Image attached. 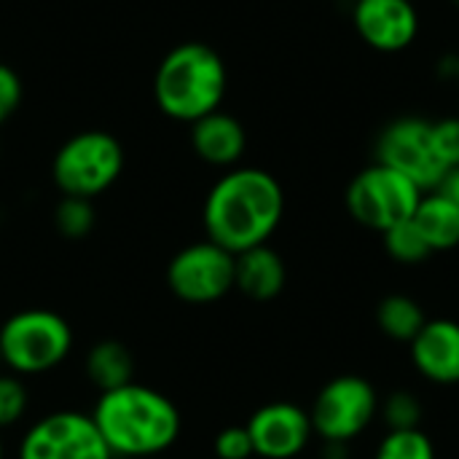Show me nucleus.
Returning <instances> with one entry per match:
<instances>
[{
    "instance_id": "obj_5",
    "label": "nucleus",
    "mask_w": 459,
    "mask_h": 459,
    "mask_svg": "<svg viewBox=\"0 0 459 459\" xmlns=\"http://www.w3.org/2000/svg\"><path fill=\"white\" fill-rule=\"evenodd\" d=\"M124 172V148L105 129H86L67 137L51 161V180L62 196L94 199Z\"/></svg>"
},
{
    "instance_id": "obj_17",
    "label": "nucleus",
    "mask_w": 459,
    "mask_h": 459,
    "mask_svg": "<svg viewBox=\"0 0 459 459\" xmlns=\"http://www.w3.org/2000/svg\"><path fill=\"white\" fill-rule=\"evenodd\" d=\"M86 377L91 379V385L100 393H110L124 385H132L134 382V358H132L129 347H124L121 342H113V339L94 344L86 358Z\"/></svg>"
},
{
    "instance_id": "obj_9",
    "label": "nucleus",
    "mask_w": 459,
    "mask_h": 459,
    "mask_svg": "<svg viewBox=\"0 0 459 459\" xmlns=\"http://www.w3.org/2000/svg\"><path fill=\"white\" fill-rule=\"evenodd\" d=\"M237 255L204 239L183 247L167 266L169 290L186 304H215L234 290Z\"/></svg>"
},
{
    "instance_id": "obj_24",
    "label": "nucleus",
    "mask_w": 459,
    "mask_h": 459,
    "mask_svg": "<svg viewBox=\"0 0 459 459\" xmlns=\"http://www.w3.org/2000/svg\"><path fill=\"white\" fill-rule=\"evenodd\" d=\"M27 411V387L16 374H0V430L16 425Z\"/></svg>"
},
{
    "instance_id": "obj_8",
    "label": "nucleus",
    "mask_w": 459,
    "mask_h": 459,
    "mask_svg": "<svg viewBox=\"0 0 459 459\" xmlns=\"http://www.w3.org/2000/svg\"><path fill=\"white\" fill-rule=\"evenodd\" d=\"M377 161L406 175L422 194L436 191L446 169L436 156L430 121L420 116H401L390 121L377 137Z\"/></svg>"
},
{
    "instance_id": "obj_18",
    "label": "nucleus",
    "mask_w": 459,
    "mask_h": 459,
    "mask_svg": "<svg viewBox=\"0 0 459 459\" xmlns=\"http://www.w3.org/2000/svg\"><path fill=\"white\" fill-rule=\"evenodd\" d=\"M377 323L387 339L409 344L422 331L428 317H425V309L420 307V301H414L411 296L390 293L377 307Z\"/></svg>"
},
{
    "instance_id": "obj_16",
    "label": "nucleus",
    "mask_w": 459,
    "mask_h": 459,
    "mask_svg": "<svg viewBox=\"0 0 459 459\" xmlns=\"http://www.w3.org/2000/svg\"><path fill=\"white\" fill-rule=\"evenodd\" d=\"M411 221L433 253H446L459 247V207L444 194L438 191L422 194Z\"/></svg>"
},
{
    "instance_id": "obj_31",
    "label": "nucleus",
    "mask_w": 459,
    "mask_h": 459,
    "mask_svg": "<svg viewBox=\"0 0 459 459\" xmlns=\"http://www.w3.org/2000/svg\"><path fill=\"white\" fill-rule=\"evenodd\" d=\"M342 3H355V0H342Z\"/></svg>"
},
{
    "instance_id": "obj_29",
    "label": "nucleus",
    "mask_w": 459,
    "mask_h": 459,
    "mask_svg": "<svg viewBox=\"0 0 459 459\" xmlns=\"http://www.w3.org/2000/svg\"><path fill=\"white\" fill-rule=\"evenodd\" d=\"M449 3H452V5H455V8H459V0H449Z\"/></svg>"
},
{
    "instance_id": "obj_4",
    "label": "nucleus",
    "mask_w": 459,
    "mask_h": 459,
    "mask_svg": "<svg viewBox=\"0 0 459 459\" xmlns=\"http://www.w3.org/2000/svg\"><path fill=\"white\" fill-rule=\"evenodd\" d=\"M73 350L70 323L51 309H22L0 328V360L16 377L56 368Z\"/></svg>"
},
{
    "instance_id": "obj_21",
    "label": "nucleus",
    "mask_w": 459,
    "mask_h": 459,
    "mask_svg": "<svg viewBox=\"0 0 459 459\" xmlns=\"http://www.w3.org/2000/svg\"><path fill=\"white\" fill-rule=\"evenodd\" d=\"M94 223H97V215H94L91 199L62 196L59 204L54 207V229L65 239H83L86 234H91Z\"/></svg>"
},
{
    "instance_id": "obj_27",
    "label": "nucleus",
    "mask_w": 459,
    "mask_h": 459,
    "mask_svg": "<svg viewBox=\"0 0 459 459\" xmlns=\"http://www.w3.org/2000/svg\"><path fill=\"white\" fill-rule=\"evenodd\" d=\"M436 75H438L444 83L459 86V51H449V54L438 56V62H436Z\"/></svg>"
},
{
    "instance_id": "obj_10",
    "label": "nucleus",
    "mask_w": 459,
    "mask_h": 459,
    "mask_svg": "<svg viewBox=\"0 0 459 459\" xmlns=\"http://www.w3.org/2000/svg\"><path fill=\"white\" fill-rule=\"evenodd\" d=\"M19 459H113L91 414L54 411L38 420L19 444Z\"/></svg>"
},
{
    "instance_id": "obj_1",
    "label": "nucleus",
    "mask_w": 459,
    "mask_h": 459,
    "mask_svg": "<svg viewBox=\"0 0 459 459\" xmlns=\"http://www.w3.org/2000/svg\"><path fill=\"white\" fill-rule=\"evenodd\" d=\"M285 215L280 180L258 167H231L215 180L204 199L202 223L207 239L239 255L266 245Z\"/></svg>"
},
{
    "instance_id": "obj_15",
    "label": "nucleus",
    "mask_w": 459,
    "mask_h": 459,
    "mask_svg": "<svg viewBox=\"0 0 459 459\" xmlns=\"http://www.w3.org/2000/svg\"><path fill=\"white\" fill-rule=\"evenodd\" d=\"M288 280L285 261L269 245L250 247L237 255L234 264V288L253 301H272L282 293Z\"/></svg>"
},
{
    "instance_id": "obj_12",
    "label": "nucleus",
    "mask_w": 459,
    "mask_h": 459,
    "mask_svg": "<svg viewBox=\"0 0 459 459\" xmlns=\"http://www.w3.org/2000/svg\"><path fill=\"white\" fill-rule=\"evenodd\" d=\"M245 428L250 433L253 452L264 459L299 457L315 436L309 411L285 401L261 406Z\"/></svg>"
},
{
    "instance_id": "obj_25",
    "label": "nucleus",
    "mask_w": 459,
    "mask_h": 459,
    "mask_svg": "<svg viewBox=\"0 0 459 459\" xmlns=\"http://www.w3.org/2000/svg\"><path fill=\"white\" fill-rule=\"evenodd\" d=\"M22 100H24V83L19 73L11 65L0 62V124H5L22 108Z\"/></svg>"
},
{
    "instance_id": "obj_30",
    "label": "nucleus",
    "mask_w": 459,
    "mask_h": 459,
    "mask_svg": "<svg viewBox=\"0 0 459 459\" xmlns=\"http://www.w3.org/2000/svg\"><path fill=\"white\" fill-rule=\"evenodd\" d=\"M0 459H3V441H0Z\"/></svg>"
},
{
    "instance_id": "obj_23",
    "label": "nucleus",
    "mask_w": 459,
    "mask_h": 459,
    "mask_svg": "<svg viewBox=\"0 0 459 459\" xmlns=\"http://www.w3.org/2000/svg\"><path fill=\"white\" fill-rule=\"evenodd\" d=\"M430 137H433V148L444 169L449 172L459 167V116L430 121Z\"/></svg>"
},
{
    "instance_id": "obj_6",
    "label": "nucleus",
    "mask_w": 459,
    "mask_h": 459,
    "mask_svg": "<svg viewBox=\"0 0 459 459\" xmlns=\"http://www.w3.org/2000/svg\"><path fill=\"white\" fill-rule=\"evenodd\" d=\"M420 199L422 191L406 175L379 161L360 169L344 191V204L352 221L379 234L403 221H411Z\"/></svg>"
},
{
    "instance_id": "obj_20",
    "label": "nucleus",
    "mask_w": 459,
    "mask_h": 459,
    "mask_svg": "<svg viewBox=\"0 0 459 459\" xmlns=\"http://www.w3.org/2000/svg\"><path fill=\"white\" fill-rule=\"evenodd\" d=\"M374 459H436V446L425 430H387Z\"/></svg>"
},
{
    "instance_id": "obj_26",
    "label": "nucleus",
    "mask_w": 459,
    "mask_h": 459,
    "mask_svg": "<svg viewBox=\"0 0 459 459\" xmlns=\"http://www.w3.org/2000/svg\"><path fill=\"white\" fill-rule=\"evenodd\" d=\"M218 459H250L255 457L247 428H226L215 436Z\"/></svg>"
},
{
    "instance_id": "obj_2",
    "label": "nucleus",
    "mask_w": 459,
    "mask_h": 459,
    "mask_svg": "<svg viewBox=\"0 0 459 459\" xmlns=\"http://www.w3.org/2000/svg\"><path fill=\"white\" fill-rule=\"evenodd\" d=\"M91 420L113 457H153L167 452L180 436L178 406L159 390L137 382L100 393Z\"/></svg>"
},
{
    "instance_id": "obj_11",
    "label": "nucleus",
    "mask_w": 459,
    "mask_h": 459,
    "mask_svg": "<svg viewBox=\"0 0 459 459\" xmlns=\"http://www.w3.org/2000/svg\"><path fill=\"white\" fill-rule=\"evenodd\" d=\"M352 27L368 48L398 54L417 40L422 19L414 0H355Z\"/></svg>"
},
{
    "instance_id": "obj_7",
    "label": "nucleus",
    "mask_w": 459,
    "mask_h": 459,
    "mask_svg": "<svg viewBox=\"0 0 459 459\" xmlns=\"http://www.w3.org/2000/svg\"><path fill=\"white\" fill-rule=\"evenodd\" d=\"M379 411L377 390L368 379L344 374L331 379L315 398L309 420L323 444H350L368 430Z\"/></svg>"
},
{
    "instance_id": "obj_13",
    "label": "nucleus",
    "mask_w": 459,
    "mask_h": 459,
    "mask_svg": "<svg viewBox=\"0 0 459 459\" xmlns=\"http://www.w3.org/2000/svg\"><path fill=\"white\" fill-rule=\"evenodd\" d=\"M414 368L433 385H459V323L449 317L428 320L409 342Z\"/></svg>"
},
{
    "instance_id": "obj_14",
    "label": "nucleus",
    "mask_w": 459,
    "mask_h": 459,
    "mask_svg": "<svg viewBox=\"0 0 459 459\" xmlns=\"http://www.w3.org/2000/svg\"><path fill=\"white\" fill-rule=\"evenodd\" d=\"M191 148L204 164L231 169L247 151V132L237 116L212 110L191 124Z\"/></svg>"
},
{
    "instance_id": "obj_28",
    "label": "nucleus",
    "mask_w": 459,
    "mask_h": 459,
    "mask_svg": "<svg viewBox=\"0 0 459 459\" xmlns=\"http://www.w3.org/2000/svg\"><path fill=\"white\" fill-rule=\"evenodd\" d=\"M438 194H444L449 202H455L459 207V167L455 169H449L446 175H444V180L438 183V188H436Z\"/></svg>"
},
{
    "instance_id": "obj_3",
    "label": "nucleus",
    "mask_w": 459,
    "mask_h": 459,
    "mask_svg": "<svg viewBox=\"0 0 459 459\" xmlns=\"http://www.w3.org/2000/svg\"><path fill=\"white\" fill-rule=\"evenodd\" d=\"M226 89V62L212 46L202 40H186L169 48L153 75L156 108L167 118L188 126L202 116L221 110Z\"/></svg>"
},
{
    "instance_id": "obj_22",
    "label": "nucleus",
    "mask_w": 459,
    "mask_h": 459,
    "mask_svg": "<svg viewBox=\"0 0 459 459\" xmlns=\"http://www.w3.org/2000/svg\"><path fill=\"white\" fill-rule=\"evenodd\" d=\"M382 420L387 430H417L422 422V401L409 390H398L382 403Z\"/></svg>"
},
{
    "instance_id": "obj_19",
    "label": "nucleus",
    "mask_w": 459,
    "mask_h": 459,
    "mask_svg": "<svg viewBox=\"0 0 459 459\" xmlns=\"http://www.w3.org/2000/svg\"><path fill=\"white\" fill-rule=\"evenodd\" d=\"M385 250L393 261L398 264H406V266H414V264H422L433 255V250L428 247L425 237L420 234V229L414 226V221H403L393 229H387L385 234Z\"/></svg>"
},
{
    "instance_id": "obj_32",
    "label": "nucleus",
    "mask_w": 459,
    "mask_h": 459,
    "mask_svg": "<svg viewBox=\"0 0 459 459\" xmlns=\"http://www.w3.org/2000/svg\"><path fill=\"white\" fill-rule=\"evenodd\" d=\"M0 366H3V360H0Z\"/></svg>"
}]
</instances>
